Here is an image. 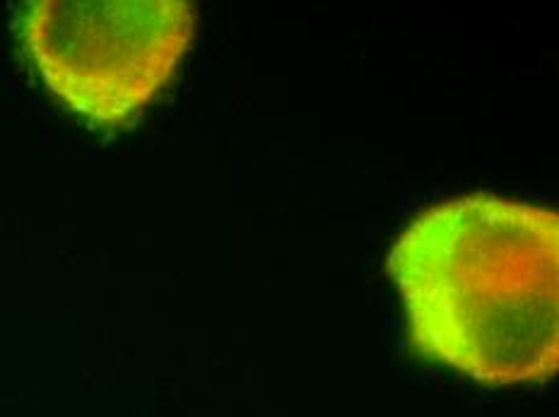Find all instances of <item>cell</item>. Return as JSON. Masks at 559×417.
Returning <instances> with one entry per match:
<instances>
[{"mask_svg":"<svg viewBox=\"0 0 559 417\" xmlns=\"http://www.w3.org/2000/svg\"><path fill=\"white\" fill-rule=\"evenodd\" d=\"M407 338L419 355L487 386L531 384L559 367V217L473 193L437 203L389 253Z\"/></svg>","mask_w":559,"mask_h":417,"instance_id":"obj_1","label":"cell"},{"mask_svg":"<svg viewBox=\"0 0 559 417\" xmlns=\"http://www.w3.org/2000/svg\"><path fill=\"white\" fill-rule=\"evenodd\" d=\"M186 0H32L20 44L53 95L95 126L133 123L189 51Z\"/></svg>","mask_w":559,"mask_h":417,"instance_id":"obj_2","label":"cell"}]
</instances>
